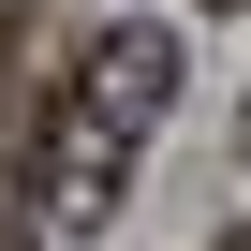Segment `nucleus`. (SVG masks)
<instances>
[{
    "mask_svg": "<svg viewBox=\"0 0 251 251\" xmlns=\"http://www.w3.org/2000/svg\"><path fill=\"white\" fill-rule=\"evenodd\" d=\"M207 251H251V222H222V236H207Z\"/></svg>",
    "mask_w": 251,
    "mask_h": 251,
    "instance_id": "obj_2",
    "label": "nucleus"
},
{
    "mask_svg": "<svg viewBox=\"0 0 251 251\" xmlns=\"http://www.w3.org/2000/svg\"><path fill=\"white\" fill-rule=\"evenodd\" d=\"M222 15H251V0H222Z\"/></svg>",
    "mask_w": 251,
    "mask_h": 251,
    "instance_id": "obj_4",
    "label": "nucleus"
},
{
    "mask_svg": "<svg viewBox=\"0 0 251 251\" xmlns=\"http://www.w3.org/2000/svg\"><path fill=\"white\" fill-rule=\"evenodd\" d=\"M163 103H177V30H89L74 45V74H59V103L30 118V222H59V251H89L103 222H118V192H133V148L163 133Z\"/></svg>",
    "mask_w": 251,
    "mask_h": 251,
    "instance_id": "obj_1",
    "label": "nucleus"
},
{
    "mask_svg": "<svg viewBox=\"0 0 251 251\" xmlns=\"http://www.w3.org/2000/svg\"><path fill=\"white\" fill-rule=\"evenodd\" d=\"M236 148H251V103H236Z\"/></svg>",
    "mask_w": 251,
    "mask_h": 251,
    "instance_id": "obj_3",
    "label": "nucleus"
}]
</instances>
